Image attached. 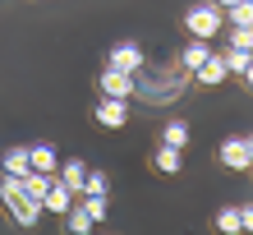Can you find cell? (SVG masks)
Here are the masks:
<instances>
[{
  "instance_id": "cell-13",
  "label": "cell",
  "mask_w": 253,
  "mask_h": 235,
  "mask_svg": "<svg viewBox=\"0 0 253 235\" xmlns=\"http://www.w3.org/2000/svg\"><path fill=\"white\" fill-rule=\"evenodd\" d=\"M221 60H226L230 74H240L244 83L253 79V51H221Z\"/></svg>"
},
{
  "instance_id": "cell-21",
  "label": "cell",
  "mask_w": 253,
  "mask_h": 235,
  "mask_svg": "<svg viewBox=\"0 0 253 235\" xmlns=\"http://www.w3.org/2000/svg\"><path fill=\"white\" fill-rule=\"evenodd\" d=\"M230 51H253V28H235L230 33Z\"/></svg>"
},
{
  "instance_id": "cell-19",
  "label": "cell",
  "mask_w": 253,
  "mask_h": 235,
  "mask_svg": "<svg viewBox=\"0 0 253 235\" xmlns=\"http://www.w3.org/2000/svg\"><path fill=\"white\" fill-rule=\"evenodd\" d=\"M230 28H253V0H240V5H230Z\"/></svg>"
},
{
  "instance_id": "cell-4",
  "label": "cell",
  "mask_w": 253,
  "mask_h": 235,
  "mask_svg": "<svg viewBox=\"0 0 253 235\" xmlns=\"http://www.w3.org/2000/svg\"><path fill=\"white\" fill-rule=\"evenodd\" d=\"M97 88H101V97H120V101H129L133 93H138V74H125V69L106 65V69H101V79H97Z\"/></svg>"
},
{
  "instance_id": "cell-17",
  "label": "cell",
  "mask_w": 253,
  "mask_h": 235,
  "mask_svg": "<svg viewBox=\"0 0 253 235\" xmlns=\"http://www.w3.org/2000/svg\"><path fill=\"white\" fill-rule=\"evenodd\" d=\"M28 171H33V166H28V148H9V152H5V175L23 180Z\"/></svg>"
},
{
  "instance_id": "cell-11",
  "label": "cell",
  "mask_w": 253,
  "mask_h": 235,
  "mask_svg": "<svg viewBox=\"0 0 253 235\" xmlns=\"http://www.w3.org/2000/svg\"><path fill=\"white\" fill-rule=\"evenodd\" d=\"M69 208H74V194H69V189H65L60 180H51V189L42 194V212H51V217H65Z\"/></svg>"
},
{
  "instance_id": "cell-7",
  "label": "cell",
  "mask_w": 253,
  "mask_h": 235,
  "mask_svg": "<svg viewBox=\"0 0 253 235\" xmlns=\"http://www.w3.org/2000/svg\"><path fill=\"white\" fill-rule=\"evenodd\" d=\"M97 125H101V129H125V125H129V101L101 97V101H97Z\"/></svg>"
},
{
  "instance_id": "cell-20",
  "label": "cell",
  "mask_w": 253,
  "mask_h": 235,
  "mask_svg": "<svg viewBox=\"0 0 253 235\" xmlns=\"http://www.w3.org/2000/svg\"><path fill=\"white\" fill-rule=\"evenodd\" d=\"M106 189H111V175L106 171H87L83 175V194H106ZM79 194V198H83Z\"/></svg>"
},
{
  "instance_id": "cell-10",
  "label": "cell",
  "mask_w": 253,
  "mask_h": 235,
  "mask_svg": "<svg viewBox=\"0 0 253 235\" xmlns=\"http://www.w3.org/2000/svg\"><path fill=\"white\" fill-rule=\"evenodd\" d=\"M83 175H87V166H83L79 157H69V161H60V166H55V180H60V185L69 189L74 198L83 194Z\"/></svg>"
},
{
  "instance_id": "cell-15",
  "label": "cell",
  "mask_w": 253,
  "mask_h": 235,
  "mask_svg": "<svg viewBox=\"0 0 253 235\" xmlns=\"http://www.w3.org/2000/svg\"><path fill=\"white\" fill-rule=\"evenodd\" d=\"M152 161H157V171H161V175H180L184 152H180V148H161V143H157V157H152Z\"/></svg>"
},
{
  "instance_id": "cell-16",
  "label": "cell",
  "mask_w": 253,
  "mask_h": 235,
  "mask_svg": "<svg viewBox=\"0 0 253 235\" xmlns=\"http://www.w3.org/2000/svg\"><path fill=\"white\" fill-rule=\"evenodd\" d=\"M207 55H212V47H207V42H198V37H189V47H184V55H180V65L193 74V69H198Z\"/></svg>"
},
{
  "instance_id": "cell-12",
  "label": "cell",
  "mask_w": 253,
  "mask_h": 235,
  "mask_svg": "<svg viewBox=\"0 0 253 235\" xmlns=\"http://www.w3.org/2000/svg\"><path fill=\"white\" fill-rule=\"evenodd\" d=\"M189 139H193V129L189 120H166V129H161V148H189Z\"/></svg>"
},
{
  "instance_id": "cell-9",
  "label": "cell",
  "mask_w": 253,
  "mask_h": 235,
  "mask_svg": "<svg viewBox=\"0 0 253 235\" xmlns=\"http://www.w3.org/2000/svg\"><path fill=\"white\" fill-rule=\"evenodd\" d=\"M28 166L42 171V175H55V166H60V152H55L51 143H28Z\"/></svg>"
},
{
  "instance_id": "cell-22",
  "label": "cell",
  "mask_w": 253,
  "mask_h": 235,
  "mask_svg": "<svg viewBox=\"0 0 253 235\" xmlns=\"http://www.w3.org/2000/svg\"><path fill=\"white\" fill-rule=\"evenodd\" d=\"M212 5H216V9H221V14H226V9H230V5H240V0H212Z\"/></svg>"
},
{
  "instance_id": "cell-5",
  "label": "cell",
  "mask_w": 253,
  "mask_h": 235,
  "mask_svg": "<svg viewBox=\"0 0 253 235\" xmlns=\"http://www.w3.org/2000/svg\"><path fill=\"white\" fill-rule=\"evenodd\" d=\"M106 65L125 69V74H143L147 55H143V47H138V42H115V47H111V55H106Z\"/></svg>"
},
{
  "instance_id": "cell-3",
  "label": "cell",
  "mask_w": 253,
  "mask_h": 235,
  "mask_svg": "<svg viewBox=\"0 0 253 235\" xmlns=\"http://www.w3.org/2000/svg\"><path fill=\"white\" fill-rule=\"evenodd\" d=\"M221 166L226 171H249L253 166V139L249 134H235V139H221Z\"/></svg>"
},
{
  "instance_id": "cell-14",
  "label": "cell",
  "mask_w": 253,
  "mask_h": 235,
  "mask_svg": "<svg viewBox=\"0 0 253 235\" xmlns=\"http://www.w3.org/2000/svg\"><path fill=\"white\" fill-rule=\"evenodd\" d=\"M65 231H69V235H92V231H97V222L79 208V198H74V208L65 212Z\"/></svg>"
},
{
  "instance_id": "cell-18",
  "label": "cell",
  "mask_w": 253,
  "mask_h": 235,
  "mask_svg": "<svg viewBox=\"0 0 253 235\" xmlns=\"http://www.w3.org/2000/svg\"><path fill=\"white\" fill-rule=\"evenodd\" d=\"M79 208L92 217V222H106V212H111V203H106V194H83L79 198Z\"/></svg>"
},
{
  "instance_id": "cell-2",
  "label": "cell",
  "mask_w": 253,
  "mask_h": 235,
  "mask_svg": "<svg viewBox=\"0 0 253 235\" xmlns=\"http://www.w3.org/2000/svg\"><path fill=\"white\" fill-rule=\"evenodd\" d=\"M184 28H189V37H198V42H207V37H216L221 28H226V14H221L212 0H198L189 14H184Z\"/></svg>"
},
{
  "instance_id": "cell-1",
  "label": "cell",
  "mask_w": 253,
  "mask_h": 235,
  "mask_svg": "<svg viewBox=\"0 0 253 235\" xmlns=\"http://www.w3.org/2000/svg\"><path fill=\"white\" fill-rule=\"evenodd\" d=\"M0 203H5V212H9L19 226H37V217H42V203L28 198L14 175H5V185H0Z\"/></svg>"
},
{
  "instance_id": "cell-6",
  "label": "cell",
  "mask_w": 253,
  "mask_h": 235,
  "mask_svg": "<svg viewBox=\"0 0 253 235\" xmlns=\"http://www.w3.org/2000/svg\"><path fill=\"white\" fill-rule=\"evenodd\" d=\"M216 231L221 235H249L253 231V208L240 203V208H221L216 212Z\"/></svg>"
},
{
  "instance_id": "cell-8",
  "label": "cell",
  "mask_w": 253,
  "mask_h": 235,
  "mask_svg": "<svg viewBox=\"0 0 253 235\" xmlns=\"http://www.w3.org/2000/svg\"><path fill=\"white\" fill-rule=\"evenodd\" d=\"M193 79H198L203 88H221V83H226V79H230V69H226V60H221V51L207 55V60L193 69Z\"/></svg>"
}]
</instances>
